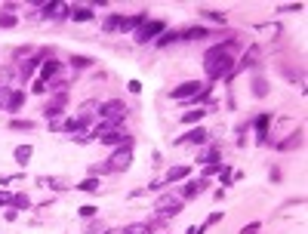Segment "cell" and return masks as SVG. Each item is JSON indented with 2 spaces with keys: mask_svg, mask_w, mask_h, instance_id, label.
Segmentation results:
<instances>
[{
  "mask_svg": "<svg viewBox=\"0 0 308 234\" xmlns=\"http://www.w3.org/2000/svg\"><path fill=\"white\" fill-rule=\"evenodd\" d=\"M235 53H228L222 43L210 46L203 53V74H207V84H216L222 81V77H231V71H235Z\"/></svg>",
  "mask_w": 308,
  "mask_h": 234,
  "instance_id": "1",
  "label": "cell"
},
{
  "mask_svg": "<svg viewBox=\"0 0 308 234\" xmlns=\"http://www.w3.org/2000/svg\"><path fill=\"white\" fill-rule=\"evenodd\" d=\"M130 164H133V148H130V145H123V148H114V151H111L108 164H96V167H90V176H102V173H123V170H130Z\"/></svg>",
  "mask_w": 308,
  "mask_h": 234,
  "instance_id": "2",
  "label": "cell"
},
{
  "mask_svg": "<svg viewBox=\"0 0 308 234\" xmlns=\"http://www.w3.org/2000/svg\"><path fill=\"white\" fill-rule=\"evenodd\" d=\"M126 114H130V108H126V102H120V99H108V102L99 105V120H105V123H111V126H120Z\"/></svg>",
  "mask_w": 308,
  "mask_h": 234,
  "instance_id": "3",
  "label": "cell"
},
{
  "mask_svg": "<svg viewBox=\"0 0 308 234\" xmlns=\"http://www.w3.org/2000/svg\"><path fill=\"white\" fill-rule=\"evenodd\" d=\"M164 31H167V22H164V19H148V22L133 34V40H136V43H148V40H158Z\"/></svg>",
  "mask_w": 308,
  "mask_h": 234,
  "instance_id": "4",
  "label": "cell"
},
{
  "mask_svg": "<svg viewBox=\"0 0 308 234\" xmlns=\"http://www.w3.org/2000/svg\"><path fill=\"white\" fill-rule=\"evenodd\" d=\"M185 206V200L179 194H161L158 200H154V213L158 216H179Z\"/></svg>",
  "mask_w": 308,
  "mask_h": 234,
  "instance_id": "5",
  "label": "cell"
},
{
  "mask_svg": "<svg viewBox=\"0 0 308 234\" xmlns=\"http://www.w3.org/2000/svg\"><path fill=\"white\" fill-rule=\"evenodd\" d=\"M65 108H68V90L65 93H53V99L43 105V117L46 120H56V117L65 114Z\"/></svg>",
  "mask_w": 308,
  "mask_h": 234,
  "instance_id": "6",
  "label": "cell"
},
{
  "mask_svg": "<svg viewBox=\"0 0 308 234\" xmlns=\"http://www.w3.org/2000/svg\"><path fill=\"white\" fill-rule=\"evenodd\" d=\"M200 90H203V81H185V84L173 87V93H170V96H173L176 102H191Z\"/></svg>",
  "mask_w": 308,
  "mask_h": 234,
  "instance_id": "7",
  "label": "cell"
},
{
  "mask_svg": "<svg viewBox=\"0 0 308 234\" xmlns=\"http://www.w3.org/2000/svg\"><path fill=\"white\" fill-rule=\"evenodd\" d=\"M46 56H49V53H37V56H28V59L19 65V84H28V81H31V74H34V71H37V68L46 62Z\"/></svg>",
  "mask_w": 308,
  "mask_h": 234,
  "instance_id": "8",
  "label": "cell"
},
{
  "mask_svg": "<svg viewBox=\"0 0 308 234\" xmlns=\"http://www.w3.org/2000/svg\"><path fill=\"white\" fill-rule=\"evenodd\" d=\"M99 142H102V145H108V148H123V145H133V136H130L126 129L114 126V129H108L105 136H99Z\"/></svg>",
  "mask_w": 308,
  "mask_h": 234,
  "instance_id": "9",
  "label": "cell"
},
{
  "mask_svg": "<svg viewBox=\"0 0 308 234\" xmlns=\"http://www.w3.org/2000/svg\"><path fill=\"white\" fill-rule=\"evenodd\" d=\"M145 22H148V13L142 10V13L123 16V19H120V28H117V31H123V34H136V31H139V28H142Z\"/></svg>",
  "mask_w": 308,
  "mask_h": 234,
  "instance_id": "10",
  "label": "cell"
},
{
  "mask_svg": "<svg viewBox=\"0 0 308 234\" xmlns=\"http://www.w3.org/2000/svg\"><path fill=\"white\" fill-rule=\"evenodd\" d=\"M302 142H305V133L302 129H296V133H290L287 139H280V142H274V151H296V148H302Z\"/></svg>",
  "mask_w": 308,
  "mask_h": 234,
  "instance_id": "11",
  "label": "cell"
},
{
  "mask_svg": "<svg viewBox=\"0 0 308 234\" xmlns=\"http://www.w3.org/2000/svg\"><path fill=\"white\" fill-rule=\"evenodd\" d=\"M59 71H62V62H56L53 56H46V62L40 65V84H53L59 77Z\"/></svg>",
  "mask_w": 308,
  "mask_h": 234,
  "instance_id": "12",
  "label": "cell"
},
{
  "mask_svg": "<svg viewBox=\"0 0 308 234\" xmlns=\"http://www.w3.org/2000/svg\"><path fill=\"white\" fill-rule=\"evenodd\" d=\"M259 56H262V49H259V46L253 43V46H250V49L244 53V59H241V65H235V71H231V77H235V74H238L241 68H253V65H259Z\"/></svg>",
  "mask_w": 308,
  "mask_h": 234,
  "instance_id": "13",
  "label": "cell"
},
{
  "mask_svg": "<svg viewBox=\"0 0 308 234\" xmlns=\"http://www.w3.org/2000/svg\"><path fill=\"white\" fill-rule=\"evenodd\" d=\"M207 185H210L207 179H191V182H188V185L182 188V194H179V197H182V200H191V197L203 194V191H207Z\"/></svg>",
  "mask_w": 308,
  "mask_h": 234,
  "instance_id": "14",
  "label": "cell"
},
{
  "mask_svg": "<svg viewBox=\"0 0 308 234\" xmlns=\"http://www.w3.org/2000/svg\"><path fill=\"white\" fill-rule=\"evenodd\" d=\"M207 139H210V133H207L203 126H194V129H188L182 139H176V142H179V145H182V142H191V145H207Z\"/></svg>",
  "mask_w": 308,
  "mask_h": 234,
  "instance_id": "15",
  "label": "cell"
},
{
  "mask_svg": "<svg viewBox=\"0 0 308 234\" xmlns=\"http://www.w3.org/2000/svg\"><path fill=\"white\" fill-rule=\"evenodd\" d=\"M40 16L43 19H62V16H68V7L65 4H40Z\"/></svg>",
  "mask_w": 308,
  "mask_h": 234,
  "instance_id": "16",
  "label": "cell"
},
{
  "mask_svg": "<svg viewBox=\"0 0 308 234\" xmlns=\"http://www.w3.org/2000/svg\"><path fill=\"white\" fill-rule=\"evenodd\" d=\"M93 7H68V19L71 22H93Z\"/></svg>",
  "mask_w": 308,
  "mask_h": 234,
  "instance_id": "17",
  "label": "cell"
},
{
  "mask_svg": "<svg viewBox=\"0 0 308 234\" xmlns=\"http://www.w3.org/2000/svg\"><path fill=\"white\" fill-rule=\"evenodd\" d=\"M268 123H271V114L265 111V114H259L256 120H253V126H256V136H259V142L265 145L268 142Z\"/></svg>",
  "mask_w": 308,
  "mask_h": 234,
  "instance_id": "18",
  "label": "cell"
},
{
  "mask_svg": "<svg viewBox=\"0 0 308 234\" xmlns=\"http://www.w3.org/2000/svg\"><path fill=\"white\" fill-rule=\"evenodd\" d=\"M219 158H222V151H219L216 145H210V148H203V151L197 154V164H203V167H207V164H219Z\"/></svg>",
  "mask_w": 308,
  "mask_h": 234,
  "instance_id": "19",
  "label": "cell"
},
{
  "mask_svg": "<svg viewBox=\"0 0 308 234\" xmlns=\"http://www.w3.org/2000/svg\"><path fill=\"white\" fill-rule=\"evenodd\" d=\"M96 114H99V102H84V105H81V111H77V117H81L87 126L93 123V117H96Z\"/></svg>",
  "mask_w": 308,
  "mask_h": 234,
  "instance_id": "20",
  "label": "cell"
},
{
  "mask_svg": "<svg viewBox=\"0 0 308 234\" xmlns=\"http://www.w3.org/2000/svg\"><path fill=\"white\" fill-rule=\"evenodd\" d=\"M191 176V167H170V173H167V185H173V182H182V179H188Z\"/></svg>",
  "mask_w": 308,
  "mask_h": 234,
  "instance_id": "21",
  "label": "cell"
},
{
  "mask_svg": "<svg viewBox=\"0 0 308 234\" xmlns=\"http://www.w3.org/2000/svg\"><path fill=\"white\" fill-rule=\"evenodd\" d=\"M74 188H77V191H87V194H96V191L102 188V179H99V176H87L81 185H74Z\"/></svg>",
  "mask_w": 308,
  "mask_h": 234,
  "instance_id": "22",
  "label": "cell"
},
{
  "mask_svg": "<svg viewBox=\"0 0 308 234\" xmlns=\"http://www.w3.org/2000/svg\"><path fill=\"white\" fill-rule=\"evenodd\" d=\"M203 37H210V31L207 28H185V31H179V40H203Z\"/></svg>",
  "mask_w": 308,
  "mask_h": 234,
  "instance_id": "23",
  "label": "cell"
},
{
  "mask_svg": "<svg viewBox=\"0 0 308 234\" xmlns=\"http://www.w3.org/2000/svg\"><path fill=\"white\" fill-rule=\"evenodd\" d=\"M22 105H25V90H13V96H10V102H7V108H4V111L16 114Z\"/></svg>",
  "mask_w": 308,
  "mask_h": 234,
  "instance_id": "24",
  "label": "cell"
},
{
  "mask_svg": "<svg viewBox=\"0 0 308 234\" xmlns=\"http://www.w3.org/2000/svg\"><path fill=\"white\" fill-rule=\"evenodd\" d=\"M268 93H271V87H268L265 77H253V96H256V99H265Z\"/></svg>",
  "mask_w": 308,
  "mask_h": 234,
  "instance_id": "25",
  "label": "cell"
},
{
  "mask_svg": "<svg viewBox=\"0 0 308 234\" xmlns=\"http://www.w3.org/2000/svg\"><path fill=\"white\" fill-rule=\"evenodd\" d=\"M31 154H34V148H31V145H19V148L13 151V158H16V164H22V167H25V164L31 161Z\"/></svg>",
  "mask_w": 308,
  "mask_h": 234,
  "instance_id": "26",
  "label": "cell"
},
{
  "mask_svg": "<svg viewBox=\"0 0 308 234\" xmlns=\"http://www.w3.org/2000/svg\"><path fill=\"white\" fill-rule=\"evenodd\" d=\"M203 114H207L203 108H194V111H185V114H182V123H188V126H194V123H197V126H200Z\"/></svg>",
  "mask_w": 308,
  "mask_h": 234,
  "instance_id": "27",
  "label": "cell"
},
{
  "mask_svg": "<svg viewBox=\"0 0 308 234\" xmlns=\"http://www.w3.org/2000/svg\"><path fill=\"white\" fill-rule=\"evenodd\" d=\"M16 25H19V16L4 7V10H0V28H16Z\"/></svg>",
  "mask_w": 308,
  "mask_h": 234,
  "instance_id": "28",
  "label": "cell"
},
{
  "mask_svg": "<svg viewBox=\"0 0 308 234\" xmlns=\"http://www.w3.org/2000/svg\"><path fill=\"white\" fill-rule=\"evenodd\" d=\"M148 231H151L148 222H133V225H126V228H120V234H148Z\"/></svg>",
  "mask_w": 308,
  "mask_h": 234,
  "instance_id": "29",
  "label": "cell"
},
{
  "mask_svg": "<svg viewBox=\"0 0 308 234\" xmlns=\"http://www.w3.org/2000/svg\"><path fill=\"white\" fill-rule=\"evenodd\" d=\"M120 13H111V16H105V22H102V31H117L120 28Z\"/></svg>",
  "mask_w": 308,
  "mask_h": 234,
  "instance_id": "30",
  "label": "cell"
},
{
  "mask_svg": "<svg viewBox=\"0 0 308 234\" xmlns=\"http://www.w3.org/2000/svg\"><path fill=\"white\" fill-rule=\"evenodd\" d=\"M13 210H28L31 206V197L25 194V191H19V194H13V203H10Z\"/></svg>",
  "mask_w": 308,
  "mask_h": 234,
  "instance_id": "31",
  "label": "cell"
},
{
  "mask_svg": "<svg viewBox=\"0 0 308 234\" xmlns=\"http://www.w3.org/2000/svg\"><path fill=\"white\" fill-rule=\"evenodd\" d=\"M173 40H179V31H170V28H167V31H164L158 40H154V46H170Z\"/></svg>",
  "mask_w": 308,
  "mask_h": 234,
  "instance_id": "32",
  "label": "cell"
},
{
  "mask_svg": "<svg viewBox=\"0 0 308 234\" xmlns=\"http://www.w3.org/2000/svg\"><path fill=\"white\" fill-rule=\"evenodd\" d=\"M200 13V19H207V22H219V25H225V13H216V10H197Z\"/></svg>",
  "mask_w": 308,
  "mask_h": 234,
  "instance_id": "33",
  "label": "cell"
},
{
  "mask_svg": "<svg viewBox=\"0 0 308 234\" xmlns=\"http://www.w3.org/2000/svg\"><path fill=\"white\" fill-rule=\"evenodd\" d=\"M90 65H93L90 56H71V68H74V71H84V68H90Z\"/></svg>",
  "mask_w": 308,
  "mask_h": 234,
  "instance_id": "34",
  "label": "cell"
},
{
  "mask_svg": "<svg viewBox=\"0 0 308 234\" xmlns=\"http://www.w3.org/2000/svg\"><path fill=\"white\" fill-rule=\"evenodd\" d=\"M10 129H25L28 133V129H34V120H19L16 117V120H10Z\"/></svg>",
  "mask_w": 308,
  "mask_h": 234,
  "instance_id": "35",
  "label": "cell"
},
{
  "mask_svg": "<svg viewBox=\"0 0 308 234\" xmlns=\"http://www.w3.org/2000/svg\"><path fill=\"white\" fill-rule=\"evenodd\" d=\"M216 173H222V161H219V164H207L200 179H210V176H216Z\"/></svg>",
  "mask_w": 308,
  "mask_h": 234,
  "instance_id": "36",
  "label": "cell"
},
{
  "mask_svg": "<svg viewBox=\"0 0 308 234\" xmlns=\"http://www.w3.org/2000/svg\"><path fill=\"white\" fill-rule=\"evenodd\" d=\"M40 185H46V188H56V191H62V188H68L62 179H40Z\"/></svg>",
  "mask_w": 308,
  "mask_h": 234,
  "instance_id": "37",
  "label": "cell"
},
{
  "mask_svg": "<svg viewBox=\"0 0 308 234\" xmlns=\"http://www.w3.org/2000/svg\"><path fill=\"white\" fill-rule=\"evenodd\" d=\"M77 213H81V219H93V216H96L99 210H96L93 203H87V206H81V210H77Z\"/></svg>",
  "mask_w": 308,
  "mask_h": 234,
  "instance_id": "38",
  "label": "cell"
},
{
  "mask_svg": "<svg viewBox=\"0 0 308 234\" xmlns=\"http://www.w3.org/2000/svg\"><path fill=\"white\" fill-rule=\"evenodd\" d=\"M302 10V4H284V7H277V13H299Z\"/></svg>",
  "mask_w": 308,
  "mask_h": 234,
  "instance_id": "39",
  "label": "cell"
},
{
  "mask_svg": "<svg viewBox=\"0 0 308 234\" xmlns=\"http://www.w3.org/2000/svg\"><path fill=\"white\" fill-rule=\"evenodd\" d=\"M259 228H262L259 222H250V225H244V228H241V234H259Z\"/></svg>",
  "mask_w": 308,
  "mask_h": 234,
  "instance_id": "40",
  "label": "cell"
},
{
  "mask_svg": "<svg viewBox=\"0 0 308 234\" xmlns=\"http://www.w3.org/2000/svg\"><path fill=\"white\" fill-rule=\"evenodd\" d=\"M203 231H207V225H191L185 234H203Z\"/></svg>",
  "mask_w": 308,
  "mask_h": 234,
  "instance_id": "41",
  "label": "cell"
},
{
  "mask_svg": "<svg viewBox=\"0 0 308 234\" xmlns=\"http://www.w3.org/2000/svg\"><path fill=\"white\" fill-rule=\"evenodd\" d=\"M7 203H13V194H7V191H0V206H7Z\"/></svg>",
  "mask_w": 308,
  "mask_h": 234,
  "instance_id": "42",
  "label": "cell"
},
{
  "mask_svg": "<svg viewBox=\"0 0 308 234\" xmlns=\"http://www.w3.org/2000/svg\"><path fill=\"white\" fill-rule=\"evenodd\" d=\"M16 216H19L16 210H7V213H4V219H7V222H16Z\"/></svg>",
  "mask_w": 308,
  "mask_h": 234,
  "instance_id": "43",
  "label": "cell"
},
{
  "mask_svg": "<svg viewBox=\"0 0 308 234\" xmlns=\"http://www.w3.org/2000/svg\"><path fill=\"white\" fill-rule=\"evenodd\" d=\"M148 234H151V231H148Z\"/></svg>",
  "mask_w": 308,
  "mask_h": 234,
  "instance_id": "44",
  "label": "cell"
}]
</instances>
